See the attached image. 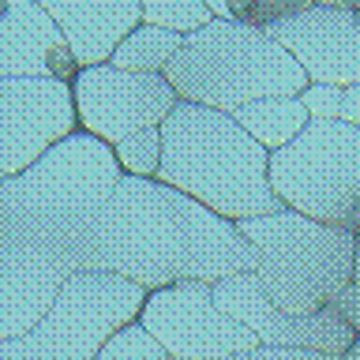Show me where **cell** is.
<instances>
[{"mask_svg": "<svg viewBox=\"0 0 360 360\" xmlns=\"http://www.w3.org/2000/svg\"><path fill=\"white\" fill-rule=\"evenodd\" d=\"M342 360H360V338H356V342H353V345H349L345 353H342Z\"/></svg>", "mask_w": 360, "mask_h": 360, "instance_id": "obj_25", "label": "cell"}, {"mask_svg": "<svg viewBox=\"0 0 360 360\" xmlns=\"http://www.w3.org/2000/svg\"><path fill=\"white\" fill-rule=\"evenodd\" d=\"M221 360H342V356L319 353V349H297V345H255V349H244V353H233Z\"/></svg>", "mask_w": 360, "mask_h": 360, "instance_id": "obj_22", "label": "cell"}, {"mask_svg": "<svg viewBox=\"0 0 360 360\" xmlns=\"http://www.w3.org/2000/svg\"><path fill=\"white\" fill-rule=\"evenodd\" d=\"M330 308L342 315V319L353 326V334L360 338V281H349V285L330 300Z\"/></svg>", "mask_w": 360, "mask_h": 360, "instance_id": "obj_23", "label": "cell"}, {"mask_svg": "<svg viewBox=\"0 0 360 360\" xmlns=\"http://www.w3.org/2000/svg\"><path fill=\"white\" fill-rule=\"evenodd\" d=\"M180 45H184V34L150 27V22H139V27H135L128 38H124L117 49H112L109 64L124 68V72L165 75V68H169V60L180 53Z\"/></svg>", "mask_w": 360, "mask_h": 360, "instance_id": "obj_16", "label": "cell"}, {"mask_svg": "<svg viewBox=\"0 0 360 360\" xmlns=\"http://www.w3.org/2000/svg\"><path fill=\"white\" fill-rule=\"evenodd\" d=\"M315 4H323V8H349L345 0H315Z\"/></svg>", "mask_w": 360, "mask_h": 360, "instance_id": "obj_26", "label": "cell"}, {"mask_svg": "<svg viewBox=\"0 0 360 360\" xmlns=\"http://www.w3.org/2000/svg\"><path fill=\"white\" fill-rule=\"evenodd\" d=\"M165 79L180 101L233 112L259 98H297L308 86L300 60L266 30L210 19L184 34L180 53L169 60Z\"/></svg>", "mask_w": 360, "mask_h": 360, "instance_id": "obj_4", "label": "cell"}, {"mask_svg": "<svg viewBox=\"0 0 360 360\" xmlns=\"http://www.w3.org/2000/svg\"><path fill=\"white\" fill-rule=\"evenodd\" d=\"M345 4H349V8H353V11H360V0H345Z\"/></svg>", "mask_w": 360, "mask_h": 360, "instance_id": "obj_28", "label": "cell"}, {"mask_svg": "<svg viewBox=\"0 0 360 360\" xmlns=\"http://www.w3.org/2000/svg\"><path fill=\"white\" fill-rule=\"evenodd\" d=\"M214 297L229 315H236L248 330L259 338V345H297V349H319V353L342 356L356 342L353 326H349L334 308H319L311 315H292L281 311L266 289L259 285L255 270L233 274L214 281Z\"/></svg>", "mask_w": 360, "mask_h": 360, "instance_id": "obj_11", "label": "cell"}, {"mask_svg": "<svg viewBox=\"0 0 360 360\" xmlns=\"http://www.w3.org/2000/svg\"><path fill=\"white\" fill-rule=\"evenodd\" d=\"M79 131L72 83L64 79H0V180Z\"/></svg>", "mask_w": 360, "mask_h": 360, "instance_id": "obj_10", "label": "cell"}, {"mask_svg": "<svg viewBox=\"0 0 360 360\" xmlns=\"http://www.w3.org/2000/svg\"><path fill=\"white\" fill-rule=\"evenodd\" d=\"M94 360H173V356L165 353V345L158 342L139 319H131V323L117 326V330L101 342Z\"/></svg>", "mask_w": 360, "mask_h": 360, "instance_id": "obj_19", "label": "cell"}, {"mask_svg": "<svg viewBox=\"0 0 360 360\" xmlns=\"http://www.w3.org/2000/svg\"><path fill=\"white\" fill-rule=\"evenodd\" d=\"M342 120H349V124H356V128H360V83L345 86V105H342Z\"/></svg>", "mask_w": 360, "mask_h": 360, "instance_id": "obj_24", "label": "cell"}, {"mask_svg": "<svg viewBox=\"0 0 360 360\" xmlns=\"http://www.w3.org/2000/svg\"><path fill=\"white\" fill-rule=\"evenodd\" d=\"M236 225L255 244V278L281 311L311 315L330 308V300L353 281L356 229H338L289 207Z\"/></svg>", "mask_w": 360, "mask_h": 360, "instance_id": "obj_5", "label": "cell"}, {"mask_svg": "<svg viewBox=\"0 0 360 360\" xmlns=\"http://www.w3.org/2000/svg\"><path fill=\"white\" fill-rule=\"evenodd\" d=\"M353 281H360V236H356V270H353Z\"/></svg>", "mask_w": 360, "mask_h": 360, "instance_id": "obj_27", "label": "cell"}, {"mask_svg": "<svg viewBox=\"0 0 360 360\" xmlns=\"http://www.w3.org/2000/svg\"><path fill=\"white\" fill-rule=\"evenodd\" d=\"M139 323L173 360H221L259 345V338L218 304L214 281H173L150 289Z\"/></svg>", "mask_w": 360, "mask_h": 360, "instance_id": "obj_8", "label": "cell"}, {"mask_svg": "<svg viewBox=\"0 0 360 360\" xmlns=\"http://www.w3.org/2000/svg\"><path fill=\"white\" fill-rule=\"evenodd\" d=\"M300 101L308 109L311 120H342V105H345V86L334 83H308L300 90Z\"/></svg>", "mask_w": 360, "mask_h": 360, "instance_id": "obj_21", "label": "cell"}, {"mask_svg": "<svg viewBox=\"0 0 360 360\" xmlns=\"http://www.w3.org/2000/svg\"><path fill=\"white\" fill-rule=\"evenodd\" d=\"M146 289L120 274L79 270L30 330L0 338V360H94L117 326L139 319Z\"/></svg>", "mask_w": 360, "mask_h": 360, "instance_id": "obj_7", "label": "cell"}, {"mask_svg": "<svg viewBox=\"0 0 360 360\" xmlns=\"http://www.w3.org/2000/svg\"><path fill=\"white\" fill-rule=\"evenodd\" d=\"M270 188L281 207L338 229H356L360 128L349 120H308L297 139L270 150Z\"/></svg>", "mask_w": 360, "mask_h": 360, "instance_id": "obj_6", "label": "cell"}, {"mask_svg": "<svg viewBox=\"0 0 360 360\" xmlns=\"http://www.w3.org/2000/svg\"><path fill=\"white\" fill-rule=\"evenodd\" d=\"M154 180L199 199L229 221L281 210L270 188V150L229 112L195 101H176L162 120V169Z\"/></svg>", "mask_w": 360, "mask_h": 360, "instance_id": "obj_3", "label": "cell"}, {"mask_svg": "<svg viewBox=\"0 0 360 360\" xmlns=\"http://www.w3.org/2000/svg\"><path fill=\"white\" fill-rule=\"evenodd\" d=\"M266 34L297 56L308 83H360V11L311 4L270 22Z\"/></svg>", "mask_w": 360, "mask_h": 360, "instance_id": "obj_12", "label": "cell"}, {"mask_svg": "<svg viewBox=\"0 0 360 360\" xmlns=\"http://www.w3.org/2000/svg\"><path fill=\"white\" fill-rule=\"evenodd\" d=\"M112 158H117L124 176H158L162 169V128H143L124 135L120 143H112Z\"/></svg>", "mask_w": 360, "mask_h": 360, "instance_id": "obj_18", "label": "cell"}, {"mask_svg": "<svg viewBox=\"0 0 360 360\" xmlns=\"http://www.w3.org/2000/svg\"><path fill=\"white\" fill-rule=\"evenodd\" d=\"M83 270L120 274L146 292L173 281H221L259 266L240 225L150 176L117 180L83 236Z\"/></svg>", "mask_w": 360, "mask_h": 360, "instance_id": "obj_2", "label": "cell"}, {"mask_svg": "<svg viewBox=\"0 0 360 360\" xmlns=\"http://www.w3.org/2000/svg\"><path fill=\"white\" fill-rule=\"evenodd\" d=\"M233 120L252 135L259 146L266 150H278L285 146L289 139H297L300 128L308 124V109H304L300 94L297 98H259V101H248L233 112Z\"/></svg>", "mask_w": 360, "mask_h": 360, "instance_id": "obj_15", "label": "cell"}, {"mask_svg": "<svg viewBox=\"0 0 360 360\" xmlns=\"http://www.w3.org/2000/svg\"><path fill=\"white\" fill-rule=\"evenodd\" d=\"M72 45L79 68L105 64L143 22V0H38Z\"/></svg>", "mask_w": 360, "mask_h": 360, "instance_id": "obj_14", "label": "cell"}, {"mask_svg": "<svg viewBox=\"0 0 360 360\" xmlns=\"http://www.w3.org/2000/svg\"><path fill=\"white\" fill-rule=\"evenodd\" d=\"M72 101L79 128L112 146L131 131L162 128L180 98L165 75L124 72L105 60L79 68V75L72 79Z\"/></svg>", "mask_w": 360, "mask_h": 360, "instance_id": "obj_9", "label": "cell"}, {"mask_svg": "<svg viewBox=\"0 0 360 360\" xmlns=\"http://www.w3.org/2000/svg\"><path fill=\"white\" fill-rule=\"evenodd\" d=\"M117 180L112 146L83 128L0 180V338L30 330L83 270V236Z\"/></svg>", "mask_w": 360, "mask_h": 360, "instance_id": "obj_1", "label": "cell"}, {"mask_svg": "<svg viewBox=\"0 0 360 360\" xmlns=\"http://www.w3.org/2000/svg\"><path fill=\"white\" fill-rule=\"evenodd\" d=\"M356 233H360V210H356Z\"/></svg>", "mask_w": 360, "mask_h": 360, "instance_id": "obj_29", "label": "cell"}, {"mask_svg": "<svg viewBox=\"0 0 360 360\" xmlns=\"http://www.w3.org/2000/svg\"><path fill=\"white\" fill-rule=\"evenodd\" d=\"M214 15L207 8V0H143V22L176 34H191L199 27H207Z\"/></svg>", "mask_w": 360, "mask_h": 360, "instance_id": "obj_20", "label": "cell"}, {"mask_svg": "<svg viewBox=\"0 0 360 360\" xmlns=\"http://www.w3.org/2000/svg\"><path fill=\"white\" fill-rule=\"evenodd\" d=\"M311 4L315 0H207L214 19L240 22V27H255V30H266L270 22L289 19Z\"/></svg>", "mask_w": 360, "mask_h": 360, "instance_id": "obj_17", "label": "cell"}, {"mask_svg": "<svg viewBox=\"0 0 360 360\" xmlns=\"http://www.w3.org/2000/svg\"><path fill=\"white\" fill-rule=\"evenodd\" d=\"M79 60L38 0H0V79H64Z\"/></svg>", "mask_w": 360, "mask_h": 360, "instance_id": "obj_13", "label": "cell"}]
</instances>
